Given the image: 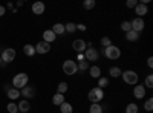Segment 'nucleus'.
<instances>
[{
  "mask_svg": "<svg viewBox=\"0 0 153 113\" xmlns=\"http://www.w3.org/2000/svg\"><path fill=\"white\" fill-rule=\"evenodd\" d=\"M28 83H29V77H28V73H25V72L16 73L14 78H12V87L17 90H22L25 86H28Z\"/></svg>",
  "mask_w": 153,
  "mask_h": 113,
  "instance_id": "nucleus-1",
  "label": "nucleus"
},
{
  "mask_svg": "<svg viewBox=\"0 0 153 113\" xmlns=\"http://www.w3.org/2000/svg\"><path fill=\"white\" fill-rule=\"evenodd\" d=\"M103 98H104V90L100 89V87H94L87 93V99L91 101V104H100L103 101Z\"/></svg>",
  "mask_w": 153,
  "mask_h": 113,
  "instance_id": "nucleus-2",
  "label": "nucleus"
},
{
  "mask_svg": "<svg viewBox=\"0 0 153 113\" xmlns=\"http://www.w3.org/2000/svg\"><path fill=\"white\" fill-rule=\"evenodd\" d=\"M121 78L126 84H129V86H136L138 81H139V75L135 72V70H123L121 72Z\"/></svg>",
  "mask_w": 153,
  "mask_h": 113,
  "instance_id": "nucleus-3",
  "label": "nucleus"
},
{
  "mask_svg": "<svg viewBox=\"0 0 153 113\" xmlns=\"http://www.w3.org/2000/svg\"><path fill=\"white\" fill-rule=\"evenodd\" d=\"M103 54H104V57L109 58V60H118V58L121 57V49H120L118 46H115V44H110L109 47L103 49Z\"/></svg>",
  "mask_w": 153,
  "mask_h": 113,
  "instance_id": "nucleus-4",
  "label": "nucleus"
},
{
  "mask_svg": "<svg viewBox=\"0 0 153 113\" xmlns=\"http://www.w3.org/2000/svg\"><path fill=\"white\" fill-rule=\"evenodd\" d=\"M63 72H65L66 75H69V77H72V75H75L76 72H78V66H76V61L75 60H66L65 63H63Z\"/></svg>",
  "mask_w": 153,
  "mask_h": 113,
  "instance_id": "nucleus-5",
  "label": "nucleus"
},
{
  "mask_svg": "<svg viewBox=\"0 0 153 113\" xmlns=\"http://www.w3.org/2000/svg\"><path fill=\"white\" fill-rule=\"evenodd\" d=\"M16 55H17L16 49H12V47H6V49H3V52L0 54V57H2V63L8 64V63L14 61V60H16Z\"/></svg>",
  "mask_w": 153,
  "mask_h": 113,
  "instance_id": "nucleus-6",
  "label": "nucleus"
},
{
  "mask_svg": "<svg viewBox=\"0 0 153 113\" xmlns=\"http://www.w3.org/2000/svg\"><path fill=\"white\" fill-rule=\"evenodd\" d=\"M72 49L76 52V54H84V51L87 49V44L83 38H75L72 41Z\"/></svg>",
  "mask_w": 153,
  "mask_h": 113,
  "instance_id": "nucleus-7",
  "label": "nucleus"
},
{
  "mask_svg": "<svg viewBox=\"0 0 153 113\" xmlns=\"http://www.w3.org/2000/svg\"><path fill=\"white\" fill-rule=\"evenodd\" d=\"M130 24H132V31H135V32H138V34H141V32L144 31V28H146L144 18H139V17L133 18V20L130 21Z\"/></svg>",
  "mask_w": 153,
  "mask_h": 113,
  "instance_id": "nucleus-8",
  "label": "nucleus"
},
{
  "mask_svg": "<svg viewBox=\"0 0 153 113\" xmlns=\"http://www.w3.org/2000/svg\"><path fill=\"white\" fill-rule=\"evenodd\" d=\"M100 58V52L95 47H87L84 51V60L86 61H97Z\"/></svg>",
  "mask_w": 153,
  "mask_h": 113,
  "instance_id": "nucleus-9",
  "label": "nucleus"
},
{
  "mask_svg": "<svg viewBox=\"0 0 153 113\" xmlns=\"http://www.w3.org/2000/svg\"><path fill=\"white\" fill-rule=\"evenodd\" d=\"M146 95H147V89L144 87V84H139V83H138V84L133 87V96H135L136 99H144Z\"/></svg>",
  "mask_w": 153,
  "mask_h": 113,
  "instance_id": "nucleus-10",
  "label": "nucleus"
},
{
  "mask_svg": "<svg viewBox=\"0 0 153 113\" xmlns=\"http://www.w3.org/2000/svg\"><path fill=\"white\" fill-rule=\"evenodd\" d=\"M51 51V44L49 43H46V41H38L37 44H35V52L37 54H42V55H45V54H48Z\"/></svg>",
  "mask_w": 153,
  "mask_h": 113,
  "instance_id": "nucleus-11",
  "label": "nucleus"
},
{
  "mask_svg": "<svg viewBox=\"0 0 153 113\" xmlns=\"http://www.w3.org/2000/svg\"><path fill=\"white\" fill-rule=\"evenodd\" d=\"M31 9H32V12H34L35 16H42L43 12L46 11V5L43 2H34L32 6H31Z\"/></svg>",
  "mask_w": 153,
  "mask_h": 113,
  "instance_id": "nucleus-12",
  "label": "nucleus"
},
{
  "mask_svg": "<svg viewBox=\"0 0 153 113\" xmlns=\"http://www.w3.org/2000/svg\"><path fill=\"white\" fill-rule=\"evenodd\" d=\"M147 12H149L147 5H144V3H139V2H138V5L135 6V14H136V17L143 18V17L147 14Z\"/></svg>",
  "mask_w": 153,
  "mask_h": 113,
  "instance_id": "nucleus-13",
  "label": "nucleus"
},
{
  "mask_svg": "<svg viewBox=\"0 0 153 113\" xmlns=\"http://www.w3.org/2000/svg\"><path fill=\"white\" fill-rule=\"evenodd\" d=\"M20 95L23 96V98H34V95H35V89H34V86H25L23 89L20 90Z\"/></svg>",
  "mask_w": 153,
  "mask_h": 113,
  "instance_id": "nucleus-14",
  "label": "nucleus"
},
{
  "mask_svg": "<svg viewBox=\"0 0 153 113\" xmlns=\"http://www.w3.org/2000/svg\"><path fill=\"white\" fill-rule=\"evenodd\" d=\"M57 40V35L51 31V29H46L45 32H43V41H46V43H52V41H55Z\"/></svg>",
  "mask_w": 153,
  "mask_h": 113,
  "instance_id": "nucleus-15",
  "label": "nucleus"
},
{
  "mask_svg": "<svg viewBox=\"0 0 153 113\" xmlns=\"http://www.w3.org/2000/svg\"><path fill=\"white\" fill-rule=\"evenodd\" d=\"M17 109H19L20 113H28L29 109H31V104H29L28 99H22V101L17 104Z\"/></svg>",
  "mask_w": 153,
  "mask_h": 113,
  "instance_id": "nucleus-16",
  "label": "nucleus"
},
{
  "mask_svg": "<svg viewBox=\"0 0 153 113\" xmlns=\"http://www.w3.org/2000/svg\"><path fill=\"white\" fill-rule=\"evenodd\" d=\"M6 95H8V98L11 99V101H16V99L20 98V90L14 89V87H11V89H6Z\"/></svg>",
  "mask_w": 153,
  "mask_h": 113,
  "instance_id": "nucleus-17",
  "label": "nucleus"
},
{
  "mask_svg": "<svg viewBox=\"0 0 153 113\" xmlns=\"http://www.w3.org/2000/svg\"><path fill=\"white\" fill-rule=\"evenodd\" d=\"M89 75H91V78H100V77H103L101 75V67L100 66H91L89 67Z\"/></svg>",
  "mask_w": 153,
  "mask_h": 113,
  "instance_id": "nucleus-18",
  "label": "nucleus"
},
{
  "mask_svg": "<svg viewBox=\"0 0 153 113\" xmlns=\"http://www.w3.org/2000/svg\"><path fill=\"white\" fill-rule=\"evenodd\" d=\"M51 31H52L57 37H58V35H63V34H65V24H63V23H55Z\"/></svg>",
  "mask_w": 153,
  "mask_h": 113,
  "instance_id": "nucleus-19",
  "label": "nucleus"
},
{
  "mask_svg": "<svg viewBox=\"0 0 153 113\" xmlns=\"http://www.w3.org/2000/svg\"><path fill=\"white\" fill-rule=\"evenodd\" d=\"M65 101H66V98H65V95H61V93H55V95L52 96V104H54V106H58V107H60Z\"/></svg>",
  "mask_w": 153,
  "mask_h": 113,
  "instance_id": "nucleus-20",
  "label": "nucleus"
},
{
  "mask_svg": "<svg viewBox=\"0 0 153 113\" xmlns=\"http://www.w3.org/2000/svg\"><path fill=\"white\" fill-rule=\"evenodd\" d=\"M23 54L26 55V57H34L37 52H35V47L32 44H25L23 46Z\"/></svg>",
  "mask_w": 153,
  "mask_h": 113,
  "instance_id": "nucleus-21",
  "label": "nucleus"
},
{
  "mask_svg": "<svg viewBox=\"0 0 153 113\" xmlns=\"http://www.w3.org/2000/svg\"><path fill=\"white\" fill-rule=\"evenodd\" d=\"M68 90H69V84H68L66 81H60V83H58V86H57V93L65 95Z\"/></svg>",
  "mask_w": 153,
  "mask_h": 113,
  "instance_id": "nucleus-22",
  "label": "nucleus"
},
{
  "mask_svg": "<svg viewBox=\"0 0 153 113\" xmlns=\"http://www.w3.org/2000/svg\"><path fill=\"white\" fill-rule=\"evenodd\" d=\"M126 40L127 41H138L139 40V34L135 32V31H129V32H126Z\"/></svg>",
  "mask_w": 153,
  "mask_h": 113,
  "instance_id": "nucleus-23",
  "label": "nucleus"
},
{
  "mask_svg": "<svg viewBox=\"0 0 153 113\" xmlns=\"http://www.w3.org/2000/svg\"><path fill=\"white\" fill-rule=\"evenodd\" d=\"M60 112H61V113H74V107H72L71 103L65 101V103L60 106Z\"/></svg>",
  "mask_w": 153,
  "mask_h": 113,
  "instance_id": "nucleus-24",
  "label": "nucleus"
},
{
  "mask_svg": "<svg viewBox=\"0 0 153 113\" xmlns=\"http://www.w3.org/2000/svg\"><path fill=\"white\" fill-rule=\"evenodd\" d=\"M121 69L118 67V66H112L110 69H109V75H110V77L112 78H120L121 77Z\"/></svg>",
  "mask_w": 153,
  "mask_h": 113,
  "instance_id": "nucleus-25",
  "label": "nucleus"
},
{
  "mask_svg": "<svg viewBox=\"0 0 153 113\" xmlns=\"http://www.w3.org/2000/svg\"><path fill=\"white\" fill-rule=\"evenodd\" d=\"M126 113H138L139 112V107H138V104L136 103H129L126 106V110H124Z\"/></svg>",
  "mask_w": 153,
  "mask_h": 113,
  "instance_id": "nucleus-26",
  "label": "nucleus"
},
{
  "mask_svg": "<svg viewBox=\"0 0 153 113\" xmlns=\"http://www.w3.org/2000/svg\"><path fill=\"white\" fill-rule=\"evenodd\" d=\"M89 113H104V107L101 104H91V107H89Z\"/></svg>",
  "mask_w": 153,
  "mask_h": 113,
  "instance_id": "nucleus-27",
  "label": "nucleus"
},
{
  "mask_svg": "<svg viewBox=\"0 0 153 113\" xmlns=\"http://www.w3.org/2000/svg\"><path fill=\"white\" fill-rule=\"evenodd\" d=\"M109 86V78L107 77H100L98 78V84H97V87H100V89H106V87Z\"/></svg>",
  "mask_w": 153,
  "mask_h": 113,
  "instance_id": "nucleus-28",
  "label": "nucleus"
},
{
  "mask_svg": "<svg viewBox=\"0 0 153 113\" xmlns=\"http://www.w3.org/2000/svg\"><path fill=\"white\" fill-rule=\"evenodd\" d=\"M75 31H76V23H72V21H69V23H66V24H65V32L74 34Z\"/></svg>",
  "mask_w": 153,
  "mask_h": 113,
  "instance_id": "nucleus-29",
  "label": "nucleus"
},
{
  "mask_svg": "<svg viewBox=\"0 0 153 113\" xmlns=\"http://www.w3.org/2000/svg\"><path fill=\"white\" fill-rule=\"evenodd\" d=\"M143 84H144L146 89H152V87H153V75H152V73H149V75H147Z\"/></svg>",
  "mask_w": 153,
  "mask_h": 113,
  "instance_id": "nucleus-30",
  "label": "nucleus"
},
{
  "mask_svg": "<svg viewBox=\"0 0 153 113\" xmlns=\"http://www.w3.org/2000/svg\"><path fill=\"white\" fill-rule=\"evenodd\" d=\"M144 110L147 113H152V110H153V99L152 98H147L144 101Z\"/></svg>",
  "mask_w": 153,
  "mask_h": 113,
  "instance_id": "nucleus-31",
  "label": "nucleus"
},
{
  "mask_svg": "<svg viewBox=\"0 0 153 113\" xmlns=\"http://www.w3.org/2000/svg\"><path fill=\"white\" fill-rule=\"evenodd\" d=\"M76 66H78V70L84 72V70H89V67H91V64H89V61H78L76 63Z\"/></svg>",
  "mask_w": 153,
  "mask_h": 113,
  "instance_id": "nucleus-32",
  "label": "nucleus"
},
{
  "mask_svg": "<svg viewBox=\"0 0 153 113\" xmlns=\"http://www.w3.org/2000/svg\"><path fill=\"white\" fill-rule=\"evenodd\" d=\"M83 8L87 9V11H91L95 8V0H84L83 2Z\"/></svg>",
  "mask_w": 153,
  "mask_h": 113,
  "instance_id": "nucleus-33",
  "label": "nucleus"
},
{
  "mask_svg": "<svg viewBox=\"0 0 153 113\" xmlns=\"http://www.w3.org/2000/svg\"><path fill=\"white\" fill-rule=\"evenodd\" d=\"M100 43H101V46H103V49H106L112 44V40H110V37H103V38L100 40Z\"/></svg>",
  "mask_w": 153,
  "mask_h": 113,
  "instance_id": "nucleus-34",
  "label": "nucleus"
},
{
  "mask_svg": "<svg viewBox=\"0 0 153 113\" xmlns=\"http://www.w3.org/2000/svg\"><path fill=\"white\" fill-rule=\"evenodd\" d=\"M6 110H8V113H19V109H17V104L16 103H9L6 106Z\"/></svg>",
  "mask_w": 153,
  "mask_h": 113,
  "instance_id": "nucleus-35",
  "label": "nucleus"
},
{
  "mask_svg": "<svg viewBox=\"0 0 153 113\" xmlns=\"http://www.w3.org/2000/svg\"><path fill=\"white\" fill-rule=\"evenodd\" d=\"M121 29H123L124 32L132 31V24H130V21H129V20H124V21L121 23Z\"/></svg>",
  "mask_w": 153,
  "mask_h": 113,
  "instance_id": "nucleus-36",
  "label": "nucleus"
},
{
  "mask_svg": "<svg viewBox=\"0 0 153 113\" xmlns=\"http://www.w3.org/2000/svg\"><path fill=\"white\" fill-rule=\"evenodd\" d=\"M136 5H138V0H127V2H126V6L130 8V9H135Z\"/></svg>",
  "mask_w": 153,
  "mask_h": 113,
  "instance_id": "nucleus-37",
  "label": "nucleus"
},
{
  "mask_svg": "<svg viewBox=\"0 0 153 113\" xmlns=\"http://www.w3.org/2000/svg\"><path fill=\"white\" fill-rule=\"evenodd\" d=\"M87 28H86V24H83V23H78L76 24V31H81V32H84Z\"/></svg>",
  "mask_w": 153,
  "mask_h": 113,
  "instance_id": "nucleus-38",
  "label": "nucleus"
},
{
  "mask_svg": "<svg viewBox=\"0 0 153 113\" xmlns=\"http://www.w3.org/2000/svg\"><path fill=\"white\" fill-rule=\"evenodd\" d=\"M147 66H149L150 69L153 67V57H149V58H147Z\"/></svg>",
  "mask_w": 153,
  "mask_h": 113,
  "instance_id": "nucleus-39",
  "label": "nucleus"
},
{
  "mask_svg": "<svg viewBox=\"0 0 153 113\" xmlns=\"http://www.w3.org/2000/svg\"><path fill=\"white\" fill-rule=\"evenodd\" d=\"M5 12H6V8H5L3 5H0V17H3Z\"/></svg>",
  "mask_w": 153,
  "mask_h": 113,
  "instance_id": "nucleus-40",
  "label": "nucleus"
},
{
  "mask_svg": "<svg viewBox=\"0 0 153 113\" xmlns=\"http://www.w3.org/2000/svg\"><path fill=\"white\" fill-rule=\"evenodd\" d=\"M78 61H84V54H78L76 55V63Z\"/></svg>",
  "mask_w": 153,
  "mask_h": 113,
  "instance_id": "nucleus-41",
  "label": "nucleus"
},
{
  "mask_svg": "<svg viewBox=\"0 0 153 113\" xmlns=\"http://www.w3.org/2000/svg\"><path fill=\"white\" fill-rule=\"evenodd\" d=\"M5 8H9V9H12V11L16 9V8H14V5H12V3H8V6H5Z\"/></svg>",
  "mask_w": 153,
  "mask_h": 113,
  "instance_id": "nucleus-42",
  "label": "nucleus"
},
{
  "mask_svg": "<svg viewBox=\"0 0 153 113\" xmlns=\"http://www.w3.org/2000/svg\"><path fill=\"white\" fill-rule=\"evenodd\" d=\"M23 5H25V3L20 0V2H17V5H16V6H17V8H20V6H23Z\"/></svg>",
  "mask_w": 153,
  "mask_h": 113,
  "instance_id": "nucleus-43",
  "label": "nucleus"
},
{
  "mask_svg": "<svg viewBox=\"0 0 153 113\" xmlns=\"http://www.w3.org/2000/svg\"><path fill=\"white\" fill-rule=\"evenodd\" d=\"M0 64H2V57H0Z\"/></svg>",
  "mask_w": 153,
  "mask_h": 113,
  "instance_id": "nucleus-44",
  "label": "nucleus"
},
{
  "mask_svg": "<svg viewBox=\"0 0 153 113\" xmlns=\"http://www.w3.org/2000/svg\"><path fill=\"white\" fill-rule=\"evenodd\" d=\"M19 113H20V112H19Z\"/></svg>",
  "mask_w": 153,
  "mask_h": 113,
  "instance_id": "nucleus-45",
  "label": "nucleus"
}]
</instances>
